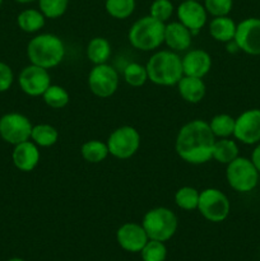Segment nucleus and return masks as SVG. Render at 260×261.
I'll use <instances>...</instances> for the list:
<instances>
[{"mask_svg": "<svg viewBox=\"0 0 260 261\" xmlns=\"http://www.w3.org/2000/svg\"><path fill=\"white\" fill-rule=\"evenodd\" d=\"M227 51H228V53H237V51H240L239 46H237V43L235 42V40L227 42Z\"/></svg>", "mask_w": 260, "mask_h": 261, "instance_id": "e433bc0d", "label": "nucleus"}, {"mask_svg": "<svg viewBox=\"0 0 260 261\" xmlns=\"http://www.w3.org/2000/svg\"><path fill=\"white\" fill-rule=\"evenodd\" d=\"M176 86H177L181 98L189 103H199L205 97L206 87L203 82V78L184 75Z\"/></svg>", "mask_w": 260, "mask_h": 261, "instance_id": "6ab92c4d", "label": "nucleus"}, {"mask_svg": "<svg viewBox=\"0 0 260 261\" xmlns=\"http://www.w3.org/2000/svg\"><path fill=\"white\" fill-rule=\"evenodd\" d=\"M12 160L15 167L22 172H31L40 162V150L33 142H23L14 145Z\"/></svg>", "mask_w": 260, "mask_h": 261, "instance_id": "f3484780", "label": "nucleus"}, {"mask_svg": "<svg viewBox=\"0 0 260 261\" xmlns=\"http://www.w3.org/2000/svg\"><path fill=\"white\" fill-rule=\"evenodd\" d=\"M111 45L105 37H94L87 45V58L93 65L107 64L111 56Z\"/></svg>", "mask_w": 260, "mask_h": 261, "instance_id": "4be33fe9", "label": "nucleus"}, {"mask_svg": "<svg viewBox=\"0 0 260 261\" xmlns=\"http://www.w3.org/2000/svg\"><path fill=\"white\" fill-rule=\"evenodd\" d=\"M193 35L180 22H171L165 27V42L175 53L188 51L191 46Z\"/></svg>", "mask_w": 260, "mask_h": 261, "instance_id": "a211bd4d", "label": "nucleus"}, {"mask_svg": "<svg viewBox=\"0 0 260 261\" xmlns=\"http://www.w3.org/2000/svg\"><path fill=\"white\" fill-rule=\"evenodd\" d=\"M14 2L19 3V4H28V3H32V2H35V0H14Z\"/></svg>", "mask_w": 260, "mask_h": 261, "instance_id": "4c0bfd02", "label": "nucleus"}, {"mask_svg": "<svg viewBox=\"0 0 260 261\" xmlns=\"http://www.w3.org/2000/svg\"><path fill=\"white\" fill-rule=\"evenodd\" d=\"M198 211L206 221L221 223L226 221L231 211V203L224 193L214 188L204 189L199 196Z\"/></svg>", "mask_w": 260, "mask_h": 261, "instance_id": "0eeeda50", "label": "nucleus"}, {"mask_svg": "<svg viewBox=\"0 0 260 261\" xmlns=\"http://www.w3.org/2000/svg\"><path fill=\"white\" fill-rule=\"evenodd\" d=\"M109 153L117 160H129L140 147V134L135 127L124 125L110 134L107 139Z\"/></svg>", "mask_w": 260, "mask_h": 261, "instance_id": "6e6552de", "label": "nucleus"}, {"mask_svg": "<svg viewBox=\"0 0 260 261\" xmlns=\"http://www.w3.org/2000/svg\"><path fill=\"white\" fill-rule=\"evenodd\" d=\"M8 261H25V260L20 259V257H13V259H10V260H8Z\"/></svg>", "mask_w": 260, "mask_h": 261, "instance_id": "58836bf2", "label": "nucleus"}, {"mask_svg": "<svg viewBox=\"0 0 260 261\" xmlns=\"http://www.w3.org/2000/svg\"><path fill=\"white\" fill-rule=\"evenodd\" d=\"M216 137L204 120L189 121L178 130L175 149L178 157L190 165H203L212 160Z\"/></svg>", "mask_w": 260, "mask_h": 261, "instance_id": "f257e3e1", "label": "nucleus"}, {"mask_svg": "<svg viewBox=\"0 0 260 261\" xmlns=\"http://www.w3.org/2000/svg\"><path fill=\"white\" fill-rule=\"evenodd\" d=\"M165 23L150 15L140 18L129 30L130 45L139 51L155 50L165 42Z\"/></svg>", "mask_w": 260, "mask_h": 261, "instance_id": "20e7f679", "label": "nucleus"}, {"mask_svg": "<svg viewBox=\"0 0 260 261\" xmlns=\"http://www.w3.org/2000/svg\"><path fill=\"white\" fill-rule=\"evenodd\" d=\"M176 14H177L178 22L185 25L193 36L200 32L208 18L205 8L198 0H184L177 7Z\"/></svg>", "mask_w": 260, "mask_h": 261, "instance_id": "4468645a", "label": "nucleus"}, {"mask_svg": "<svg viewBox=\"0 0 260 261\" xmlns=\"http://www.w3.org/2000/svg\"><path fill=\"white\" fill-rule=\"evenodd\" d=\"M124 81L134 88L144 86L145 82L148 81L147 68L139 63L127 64L126 68L124 69Z\"/></svg>", "mask_w": 260, "mask_h": 261, "instance_id": "c756f323", "label": "nucleus"}, {"mask_svg": "<svg viewBox=\"0 0 260 261\" xmlns=\"http://www.w3.org/2000/svg\"><path fill=\"white\" fill-rule=\"evenodd\" d=\"M145 68L148 81L157 86H176L184 76L180 55L172 50H161L153 54Z\"/></svg>", "mask_w": 260, "mask_h": 261, "instance_id": "f03ea898", "label": "nucleus"}, {"mask_svg": "<svg viewBox=\"0 0 260 261\" xmlns=\"http://www.w3.org/2000/svg\"><path fill=\"white\" fill-rule=\"evenodd\" d=\"M259 175L251 160L240 155L226 168L227 182L237 193L245 194L254 190L259 182Z\"/></svg>", "mask_w": 260, "mask_h": 261, "instance_id": "423d86ee", "label": "nucleus"}, {"mask_svg": "<svg viewBox=\"0 0 260 261\" xmlns=\"http://www.w3.org/2000/svg\"><path fill=\"white\" fill-rule=\"evenodd\" d=\"M214 137L229 138L235 132V119L228 114H218L208 122Z\"/></svg>", "mask_w": 260, "mask_h": 261, "instance_id": "bb28decb", "label": "nucleus"}, {"mask_svg": "<svg viewBox=\"0 0 260 261\" xmlns=\"http://www.w3.org/2000/svg\"><path fill=\"white\" fill-rule=\"evenodd\" d=\"M239 145L235 140L229 139V138H222V139L214 142L212 158L222 165H228L239 157Z\"/></svg>", "mask_w": 260, "mask_h": 261, "instance_id": "412c9836", "label": "nucleus"}, {"mask_svg": "<svg viewBox=\"0 0 260 261\" xmlns=\"http://www.w3.org/2000/svg\"><path fill=\"white\" fill-rule=\"evenodd\" d=\"M116 240L120 247L127 252H140L145 244L149 241L147 232L144 231L142 224L133 223V222L122 224L117 229Z\"/></svg>", "mask_w": 260, "mask_h": 261, "instance_id": "2eb2a0df", "label": "nucleus"}, {"mask_svg": "<svg viewBox=\"0 0 260 261\" xmlns=\"http://www.w3.org/2000/svg\"><path fill=\"white\" fill-rule=\"evenodd\" d=\"M33 125L27 116L9 112L0 117V138L8 144L17 145L31 139Z\"/></svg>", "mask_w": 260, "mask_h": 261, "instance_id": "1a4fd4ad", "label": "nucleus"}, {"mask_svg": "<svg viewBox=\"0 0 260 261\" xmlns=\"http://www.w3.org/2000/svg\"><path fill=\"white\" fill-rule=\"evenodd\" d=\"M69 0H38L41 13L48 19H56L65 14Z\"/></svg>", "mask_w": 260, "mask_h": 261, "instance_id": "7c9ffc66", "label": "nucleus"}, {"mask_svg": "<svg viewBox=\"0 0 260 261\" xmlns=\"http://www.w3.org/2000/svg\"><path fill=\"white\" fill-rule=\"evenodd\" d=\"M18 83L23 93L31 97H38L42 96L51 86V78L47 69L31 64L22 69L18 76Z\"/></svg>", "mask_w": 260, "mask_h": 261, "instance_id": "9b49d317", "label": "nucleus"}, {"mask_svg": "<svg viewBox=\"0 0 260 261\" xmlns=\"http://www.w3.org/2000/svg\"><path fill=\"white\" fill-rule=\"evenodd\" d=\"M235 42L240 51L252 56L260 55V18H246L237 24Z\"/></svg>", "mask_w": 260, "mask_h": 261, "instance_id": "ddd939ff", "label": "nucleus"}, {"mask_svg": "<svg viewBox=\"0 0 260 261\" xmlns=\"http://www.w3.org/2000/svg\"><path fill=\"white\" fill-rule=\"evenodd\" d=\"M184 75L204 78L212 69V58L205 50L194 48L189 50L181 58Z\"/></svg>", "mask_w": 260, "mask_h": 261, "instance_id": "dca6fc26", "label": "nucleus"}, {"mask_svg": "<svg viewBox=\"0 0 260 261\" xmlns=\"http://www.w3.org/2000/svg\"><path fill=\"white\" fill-rule=\"evenodd\" d=\"M42 98L43 102H45L48 107L55 110L64 109L65 106H68L69 101H70V96H69L68 91H66L64 87L55 86V84H51V86L46 89L45 93L42 94Z\"/></svg>", "mask_w": 260, "mask_h": 261, "instance_id": "a878e982", "label": "nucleus"}, {"mask_svg": "<svg viewBox=\"0 0 260 261\" xmlns=\"http://www.w3.org/2000/svg\"><path fill=\"white\" fill-rule=\"evenodd\" d=\"M27 56L31 64L48 70L64 60L65 46L59 36L54 33H41L28 42Z\"/></svg>", "mask_w": 260, "mask_h": 261, "instance_id": "7ed1b4c3", "label": "nucleus"}, {"mask_svg": "<svg viewBox=\"0 0 260 261\" xmlns=\"http://www.w3.org/2000/svg\"><path fill=\"white\" fill-rule=\"evenodd\" d=\"M198 2H199V0H198Z\"/></svg>", "mask_w": 260, "mask_h": 261, "instance_id": "a19ab883", "label": "nucleus"}, {"mask_svg": "<svg viewBox=\"0 0 260 261\" xmlns=\"http://www.w3.org/2000/svg\"><path fill=\"white\" fill-rule=\"evenodd\" d=\"M59 139V132L50 124H38L32 127L31 140L37 147L48 148L56 144Z\"/></svg>", "mask_w": 260, "mask_h": 261, "instance_id": "393cba45", "label": "nucleus"}, {"mask_svg": "<svg viewBox=\"0 0 260 261\" xmlns=\"http://www.w3.org/2000/svg\"><path fill=\"white\" fill-rule=\"evenodd\" d=\"M173 13V5L170 0H154L149 8V15L160 22H167Z\"/></svg>", "mask_w": 260, "mask_h": 261, "instance_id": "473e14b6", "label": "nucleus"}, {"mask_svg": "<svg viewBox=\"0 0 260 261\" xmlns=\"http://www.w3.org/2000/svg\"><path fill=\"white\" fill-rule=\"evenodd\" d=\"M81 154L83 160L88 163H101L109 157V147L107 143L101 140L92 139L84 143L81 148Z\"/></svg>", "mask_w": 260, "mask_h": 261, "instance_id": "b1692460", "label": "nucleus"}, {"mask_svg": "<svg viewBox=\"0 0 260 261\" xmlns=\"http://www.w3.org/2000/svg\"><path fill=\"white\" fill-rule=\"evenodd\" d=\"M119 74L109 64L94 65L88 74V87L94 96L107 98L119 88Z\"/></svg>", "mask_w": 260, "mask_h": 261, "instance_id": "9d476101", "label": "nucleus"}, {"mask_svg": "<svg viewBox=\"0 0 260 261\" xmlns=\"http://www.w3.org/2000/svg\"><path fill=\"white\" fill-rule=\"evenodd\" d=\"M13 81H14V74L12 68L8 64L0 61V93L10 89Z\"/></svg>", "mask_w": 260, "mask_h": 261, "instance_id": "f704fd0d", "label": "nucleus"}, {"mask_svg": "<svg viewBox=\"0 0 260 261\" xmlns=\"http://www.w3.org/2000/svg\"><path fill=\"white\" fill-rule=\"evenodd\" d=\"M2 4H3V0H0V7H2Z\"/></svg>", "mask_w": 260, "mask_h": 261, "instance_id": "ea45409f", "label": "nucleus"}, {"mask_svg": "<svg viewBox=\"0 0 260 261\" xmlns=\"http://www.w3.org/2000/svg\"><path fill=\"white\" fill-rule=\"evenodd\" d=\"M233 137L242 144L252 145L260 142V110L250 109L235 119Z\"/></svg>", "mask_w": 260, "mask_h": 261, "instance_id": "f8f14e48", "label": "nucleus"}, {"mask_svg": "<svg viewBox=\"0 0 260 261\" xmlns=\"http://www.w3.org/2000/svg\"><path fill=\"white\" fill-rule=\"evenodd\" d=\"M233 7V0H204L206 13L213 17L228 15Z\"/></svg>", "mask_w": 260, "mask_h": 261, "instance_id": "72a5a7b5", "label": "nucleus"}, {"mask_svg": "<svg viewBox=\"0 0 260 261\" xmlns=\"http://www.w3.org/2000/svg\"><path fill=\"white\" fill-rule=\"evenodd\" d=\"M46 17L37 9H25L18 14V27L25 33H36L45 25Z\"/></svg>", "mask_w": 260, "mask_h": 261, "instance_id": "5701e85b", "label": "nucleus"}, {"mask_svg": "<svg viewBox=\"0 0 260 261\" xmlns=\"http://www.w3.org/2000/svg\"><path fill=\"white\" fill-rule=\"evenodd\" d=\"M140 255L143 261H165L167 257V249L165 242L149 240L142 249Z\"/></svg>", "mask_w": 260, "mask_h": 261, "instance_id": "2f4dec72", "label": "nucleus"}, {"mask_svg": "<svg viewBox=\"0 0 260 261\" xmlns=\"http://www.w3.org/2000/svg\"><path fill=\"white\" fill-rule=\"evenodd\" d=\"M135 5V0H106L105 9L115 19H126L134 13Z\"/></svg>", "mask_w": 260, "mask_h": 261, "instance_id": "cd10ccee", "label": "nucleus"}, {"mask_svg": "<svg viewBox=\"0 0 260 261\" xmlns=\"http://www.w3.org/2000/svg\"><path fill=\"white\" fill-rule=\"evenodd\" d=\"M237 24L228 15L223 17H214L209 23V35L212 38L222 43H227L235 40Z\"/></svg>", "mask_w": 260, "mask_h": 261, "instance_id": "aec40b11", "label": "nucleus"}, {"mask_svg": "<svg viewBox=\"0 0 260 261\" xmlns=\"http://www.w3.org/2000/svg\"><path fill=\"white\" fill-rule=\"evenodd\" d=\"M142 226L149 240L166 242L177 231L178 221L171 209L158 206L148 211L143 217Z\"/></svg>", "mask_w": 260, "mask_h": 261, "instance_id": "39448f33", "label": "nucleus"}, {"mask_svg": "<svg viewBox=\"0 0 260 261\" xmlns=\"http://www.w3.org/2000/svg\"><path fill=\"white\" fill-rule=\"evenodd\" d=\"M199 196H200V193L195 188L183 186L176 191L175 203L178 208L184 211H194V209H198Z\"/></svg>", "mask_w": 260, "mask_h": 261, "instance_id": "c85d7f7f", "label": "nucleus"}, {"mask_svg": "<svg viewBox=\"0 0 260 261\" xmlns=\"http://www.w3.org/2000/svg\"><path fill=\"white\" fill-rule=\"evenodd\" d=\"M250 160H251V162L254 163V166L256 167V170L259 171L260 173V142L257 143L256 147H255L254 150H252L251 158H250Z\"/></svg>", "mask_w": 260, "mask_h": 261, "instance_id": "c9c22d12", "label": "nucleus"}]
</instances>
